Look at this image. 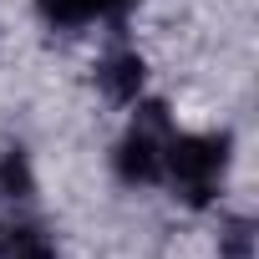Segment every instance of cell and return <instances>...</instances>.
<instances>
[{
	"instance_id": "6da1fadb",
	"label": "cell",
	"mask_w": 259,
	"mask_h": 259,
	"mask_svg": "<svg viewBox=\"0 0 259 259\" xmlns=\"http://www.w3.org/2000/svg\"><path fill=\"white\" fill-rule=\"evenodd\" d=\"M229 173V133H203V138H178L163 153V178L173 183V198L188 208H203Z\"/></svg>"
},
{
	"instance_id": "7a4b0ae2",
	"label": "cell",
	"mask_w": 259,
	"mask_h": 259,
	"mask_svg": "<svg viewBox=\"0 0 259 259\" xmlns=\"http://www.w3.org/2000/svg\"><path fill=\"white\" fill-rule=\"evenodd\" d=\"M173 143V117L163 102H143L127 138L117 143V178L122 183H158L163 178V153Z\"/></svg>"
},
{
	"instance_id": "3957f363",
	"label": "cell",
	"mask_w": 259,
	"mask_h": 259,
	"mask_svg": "<svg viewBox=\"0 0 259 259\" xmlns=\"http://www.w3.org/2000/svg\"><path fill=\"white\" fill-rule=\"evenodd\" d=\"M97 87L107 102H138L143 92V56L138 51H112L97 61Z\"/></svg>"
},
{
	"instance_id": "277c9868",
	"label": "cell",
	"mask_w": 259,
	"mask_h": 259,
	"mask_svg": "<svg viewBox=\"0 0 259 259\" xmlns=\"http://www.w3.org/2000/svg\"><path fill=\"white\" fill-rule=\"evenodd\" d=\"M41 16L51 26H87L97 16H122V11H133L138 0H36Z\"/></svg>"
},
{
	"instance_id": "5b68a950",
	"label": "cell",
	"mask_w": 259,
	"mask_h": 259,
	"mask_svg": "<svg viewBox=\"0 0 259 259\" xmlns=\"http://www.w3.org/2000/svg\"><path fill=\"white\" fill-rule=\"evenodd\" d=\"M0 259H56V244L41 224H0Z\"/></svg>"
},
{
	"instance_id": "8992f818",
	"label": "cell",
	"mask_w": 259,
	"mask_h": 259,
	"mask_svg": "<svg viewBox=\"0 0 259 259\" xmlns=\"http://www.w3.org/2000/svg\"><path fill=\"white\" fill-rule=\"evenodd\" d=\"M219 254L224 259H254V224L249 219H229L219 234Z\"/></svg>"
},
{
	"instance_id": "52a82bcc",
	"label": "cell",
	"mask_w": 259,
	"mask_h": 259,
	"mask_svg": "<svg viewBox=\"0 0 259 259\" xmlns=\"http://www.w3.org/2000/svg\"><path fill=\"white\" fill-rule=\"evenodd\" d=\"M0 193H6V198H26L31 193V173H26V158L21 153L0 158Z\"/></svg>"
}]
</instances>
